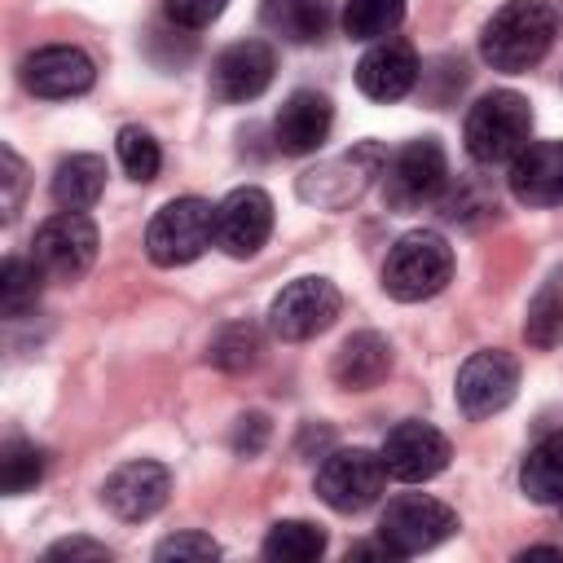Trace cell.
<instances>
[{"label": "cell", "instance_id": "6da1fadb", "mask_svg": "<svg viewBox=\"0 0 563 563\" xmlns=\"http://www.w3.org/2000/svg\"><path fill=\"white\" fill-rule=\"evenodd\" d=\"M554 31H559V13H554L550 0H506V4L484 22L479 57H484L493 70L523 75V70H532V66L550 53Z\"/></svg>", "mask_w": 563, "mask_h": 563}, {"label": "cell", "instance_id": "7a4b0ae2", "mask_svg": "<svg viewBox=\"0 0 563 563\" xmlns=\"http://www.w3.org/2000/svg\"><path fill=\"white\" fill-rule=\"evenodd\" d=\"M532 136V106L523 92L515 88H493L484 92L471 110H466V123H462V141H466V154L484 167L493 163H510Z\"/></svg>", "mask_w": 563, "mask_h": 563}, {"label": "cell", "instance_id": "3957f363", "mask_svg": "<svg viewBox=\"0 0 563 563\" xmlns=\"http://www.w3.org/2000/svg\"><path fill=\"white\" fill-rule=\"evenodd\" d=\"M449 277H453V246L435 229L400 233L383 260V290L400 303H422L440 295Z\"/></svg>", "mask_w": 563, "mask_h": 563}, {"label": "cell", "instance_id": "277c9868", "mask_svg": "<svg viewBox=\"0 0 563 563\" xmlns=\"http://www.w3.org/2000/svg\"><path fill=\"white\" fill-rule=\"evenodd\" d=\"M449 189V154L435 136H413L383 167V202L391 211H422Z\"/></svg>", "mask_w": 563, "mask_h": 563}, {"label": "cell", "instance_id": "5b68a950", "mask_svg": "<svg viewBox=\"0 0 563 563\" xmlns=\"http://www.w3.org/2000/svg\"><path fill=\"white\" fill-rule=\"evenodd\" d=\"M207 246H216V207L194 194L163 202L145 229V255L158 268L194 264Z\"/></svg>", "mask_w": 563, "mask_h": 563}, {"label": "cell", "instance_id": "8992f818", "mask_svg": "<svg viewBox=\"0 0 563 563\" xmlns=\"http://www.w3.org/2000/svg\"><path fill=\"white\" fill-rule=\"evenodd\" d=\"M97 224L84 211L48 216L31 238V260L44 268L48 282H79L97 260Z\"/></svg>", "mask_w": 563, "mask_h": 563}, {"label": "cell", "instance_id": "52a82bcc", "mask_svg": "<svg viewBox=\"0 0 563 563\" xmlns=\"http://www.w3.org/2000/svg\"><path fill=\"white\" fill-rule=\"evenodd\" d=\"M383 484H387V466L378 453L352 444V449H334L321 471H317V497L339 510V515H356L365 506H374L383 497Z\"/></svg>", "mask_w": 563, "mask_h": 563}, {"label": "cell", "instance_id": "ba28073f", "mask_svg": "<svg viewBox=\"0 0 563 563\" xmlns=\"http://www.w3.org/2000/svg\"><path fill=\"white\" fill-rule=\"evenodd\" d=\"M457 532V515L427 497V493H405L396 501H387L383 519H378V537L396 550V559H409V554H422V550H435L440 541H449Z\"/></svg>", "mask_w": 563, "mask_h": 563}, {"label": "cell", "instance_id": "9c48e42d", "mask_svg": "<svg viewBox=\"0 0 563 563\" xmlns=\"http://www.w3.org/2000/svg\"><path fill=\"white\" fill-rule=\"evenodd\" d=\"M339 290L330 277H295L290 286H282V295L268 303V330L282 343H303L317 339L321 330L334 325L339 317Z\"/></svg>", "mask_w": 563, "mask_h": 563}, {"label": "cell", "instance_id": "30bf717a", "mask_svg": "<svg viewBox=\"0 0 563 563\" xmlns=\"http://www.w3.org/2000/svg\"><path fill=\"white\" fill-rule=\"evenodd\" d=\"M515 387H519V361L501 347H484V352L462 361L453 396H457L462 418L484 422V418L501 413L515 400Z\"/></svg>", "mask_w": 563, "mask_h": 563}, {"label": "cell", "instance_id": "8fae6325", "mask_svg": "<svg viewBox=\"0 0 563 563\" xmlns=\"http://www.w3.org/2000/svg\"><path fill=\"white\" fill-rule=\"evenodd\" d=\"M449 435L435 431L431 422L422 418H409V422H396L387 435H383V466L391 479L400 484H422V479H435L444 466H449Z\"/></svg>", "mask_w": 563, "mask_h": 563}, {"label": "cell", "instance_id": "7c38bea8", "mask_svg": "<svg viewBox=\"0 0 563 563\" xmlns=\"http://www.w3.org/2000/svg\"><path fill=\"white\" fill-rule=\"evenodd\" d=\"M273 233V198L260 185L229 189L216 202V246L233 260H251Z\"/></svg>", "mask_w": 563, "mask_h": 563}, {"label": "cell", "instance_id": "4fadbf2b", "mask_svg": "<svg viewBox=\"0 0 563 563\" xmlns=\"http://www.w3.org/2000/svg\"><path fill=\"white\" fill-rule=\"evenodd\" d=\"M18 75H22V88L26 92H35L44 101H66V97H79V92L92 88L97 66L75 44H48V48L26 53L22 66H18Z\"/></svg>", "mask_w": 563, "mask_h": 563}, {"label": "cell", "instance_id": "5bb4252c", "mask_svg": "<svg viewBox=\"0 0 563 563\" xmlns=\"http://www.w3.org/2000/svg\"><path fill=\"white\" fill-rule=\"evenodd\" d=\"M167 493H172V475L163 462H123L110 471V479L101 484V501L114 519L123 523H141L150 515H158L167 506Z\"/></svg>", "mask_w": 563, "mask_h": 563}, {"label": "cell", "instance_id": "9a60e30c", "mask_svg": "<svg viewBox=\"0 0 563 563\" xmlns=\"http://www.w3.org/2000/svg\"><path fill=\"white\" fill-rule=\"evenodd\" d=\"M273 70H277V57L264 40H238L211 62V97L229 106L255 101L273 84Z\"/></svg>", "mask_w": 563, "mask_h": 563}, {"label": "cell", "instance_id": "2e32d148", "mask_svg": "<svg viewBox=\"0 0 563 563\" xmlns=\"http://www.w3.org/2000/svg\"><path fill=\"white\" fill-rule=\"evenodd\" d=\"M418 70H422V66H418L413 44L387 35V40H374V44L365 48V57L356 62V88H361L369 101L391 106V101H400V97L413 92Z\"/></svg>", "mask_w": 563, "mask_h": 563}, {"label": "cell", "instance_id": "e0dca14e", "mask_svg": "<svg viewBox=\"0 0 563 563\" xmlns=\"http://www.w3.org/2000/svg\"><path fill=\"white\" fill-rule=\"evenodd\" d=\"M330 123H334V106L330 97L312 92V88H299L282 101V110L273 114V145L290 158L299 154H317L330 136Z\"/></svg>", "mask_w": 563, "mask_h": 563}, {"label": "cell", "instance_id": "ac0fdd59", "mask_svg": "<svg viewBox=\"0 0 563 563\" xmlns=\"http://www.w3.org/2000/svg\"><path fill=\"white\" fill-rule=\"evenodd\" d=\"M515 202L523 207H559L563 202V141H528L506 172Z\"/></svg>", "mask_w": 563, "mask_h": 563}, {"label": "cell", "instance_id": "d6986e66", "mask_svg": "<svg viewBox=\"0 0 563 563\" xmlns=\"http://www.w3.org/2000/svg\"><path fill=\"white\" fill-rule=\"evenodd\" d=\"M383 167H387V154H383V145H374V141H365V145H356V150H347L343 158H330L325 167H317V172H308L303 180H299V194L308 198V202H325V194H330V185H339V194H334V207H343V202H352L374 176H383Z\"/></svg>", "mask_w": 563, "mask_h": 563}, {"label": "cell", "instance_id": "ffe728a7", "mask_svg": "<svg viewBox=\"0 0 563 563\" xmlns=\"http://www.w3.org/2000/svg\"><path fill=\"white\" fill-rule=\"evenodd\" d=\"M330 374L347 391H369L391 374V343L378 330H356L343 339V347L330 361Z\"/></svg>", "mask_w": 563, "mask_h": 563}, {"label": "cell", "instance_id": "44dd1931", "mask_svg": "<svg viewBox=\"0 0 563 563\" xmlns=\"http://www.w3.org/2000/svg\"><path fill=\"white\" fill-rule=\"evenodd\" d=\"M260 18L286 44H312L325 35V26L334 18V0H264Z\"/></svg>", "mask_w": 563, "mask_h": 563}, {"label": "cell", "instance_id": "7402d4cb", "mask_svg": "<svg viewBox=\"0 0 563 563\" xmlns=\"http://www.w3.org/2000/svg\"><path fill=\"white\" fill-rule=\"evenodd\" d=\"M519 488L537 506L563 501V431H550L528 449V457L519 466Z\"/></svg>", "mask_w": 563, "mask_h": 563}, {"label": "cell", "instance_id": "603a6c76", "mask_svg": "<svg viewBox=\"0 0 563 563\" xmlns=\"http://www.w3.org/2000/svg\"><path fill=\"white\" fill-rule=\"evenodd\" d=\"M106 189V163L97 154H70L53 172V202L62 211H88Z\"/></svg>", "mask_w": 563, "mask_h": 563}, {"label": "cell", "instance_id": "cb8c5ba5", "mask_svg": "<svg viewBox=\"0 0 563 563\" xmlns=\"http://www.w3.org/2000/svg\"><path fill=\"white\" fill-rule=\"evenodd\" d=\"M325 554V532L308 519H277L264 537V559L273 563H312Z\"/></svg>", "mask_w": 563, "mask_h": 563}, {"label": "cell", "instance_id": "d4e9b609", "mask_svg": "<svg viewBox=\"0 0 563 563\" xmlns=\"http://www.w3.org/2000/svg\"><path fill=\"white\" fill-rule=\"evenodd\" d=\"M343 35L347 40H387L405 22V0H343Z\"/></svg>", "mask_w": 563, "mask_h": 563}, {"label": "cell", "instance_id": "484cf974", "mask_svg": "<svg viewBox=\"0 0 563 563\" xmlns=\"http://www.w3.org/2000/svg\"><path fill=\"white\" fill-rule=\"evenodd\" d=\"M40 290H44V268L35 260L9 255L4 268H0V308H4V317L9 321L26 317L35 308V299H40Z\"/></svg>", "mask_w": 563, "mask_h": 563}, {"label": "cell", "instance_id": "4316f807", "mask_svg": "<svg viewBox=\"0 0 563 563\" xmlns=\"http://www.w3.org/2000/svg\"><path fill=\"white\" fill-rule=\"evenodd\" d=\"M44 466H48V453L31 440H9L4 453H0V488L4 497H22L31 493L40 479H44Z\"/></svg>", "mask_w": 563, "mask_h": 563}, {"label": "cell", "instance_id": "83f0119b", "mask_svg": "<svg viewBox=\"0 0 563 563\" xmlns=\"http://www.w3.org/2000/svg\"><path fill=\"white\" fill-rule=\"evenodd\" d=\"M523 339H528L532 347H541V352L563 339V290H559V282H545V286L532 295L528 317H523Z\"/></svg>", "mask_w": 563, "mask_h": 563}, {"label": "cell", "instance_id": "f1b7e54d", "mask_svg": "<svg viewBox=\"0 0 563 563\" xmlns=\"http://www.w3.org/2000/svg\"><path fill=\"white\" fill-rule=\"evenodd\" d=\"M114 150H119V163H123V172H128L136 185H150V180L158 176V167H163V150H158V141H154L145 128H136V123L119 128V136H114Z\"/></svg>", "mask_w": 563, "mask_h": 563}, {"label": "cell", "instance_id": "f546056e", "mask_svg": "<svg viewBox=\"0 0 563 563\" xmlns=\"http://www.w3.org/2000/svg\"><path fill=\"white\" fill-rule=\"evenodd\" d=\"M211 365H220V369H251L255 365V356H260V330L255 325H246V321H233V325H224L216 339H211Z\"/></svg>", "mask_w": 563, "mask_h": 563}, {"label": "cell", "instance_id": "4dcf8cb0", "mask_svg": "<svg viewBox=\"0 0 563 563\" xmlns=\"http://www.w3.org/2000/svg\"><path fill=\"white\" fill-rule=\"evenodd\" d=\"M224 4L229 0H163V13H167V22H176L185 31H202L224 13Z\"/></svg>", "mask_w": 563, "mask_h": 563}, {"label": "cell", "instance_id": "1f68e13d", "mask_svg": "<svg viewBox=\"0 0 563 563\" xmlns=\"http://www.w3.org/2000/svg\"><path fill=\"white\" fill-rule=\"evenodd\" d=\"M154 559L158 563H167V559H220V545L207 532H176V537L158 541Z\"/></svg>", "mask_w": 563, "mask_h": 563}, {"label": "cell", "instance_id": "d6a6232c", "mask_svg": "<svg viewBox=\"0 0 563 563\" xmlns=\"http://www.w3.org/2000/svg\"><path fill=\"white\" fill-rule=\"evenodd\" d=\"M44 559H110V550L88 537H66V541H53L44 550Z\"/></svg>", "mask_w": 563, "mask_h": 563}, {"label": "cell", "instance_id": "836d02e7", "mask_svg": "<svg viewBox=\"0 0 563 563\" xmlns=\"http://www.w3.org/2000/svg\"><path fill=\"white\" fill-rule=\"evenodd\" d=\"M0 163H4V216H13V211H18V198H22V185H26V180H22L26 172H22V158H18L9 145L0 150Z\"/></svg>", "mask_w": 563, "mask_h": 563}, {"label": "cell", "instance_id": "e575fe53", "mask_svg": "<svg viewBox=\"0 0 563 563\" xmlns=\"http://www.w3.org/2000/svg\"><path fill=\"white\" fill-rule=\"evenodd\" d=\"M264 435H268V422L260 418V413H246V418H238V431H233V449L238 453H260L264 449Z\"/></svg>", "mask_w": 563, "mask_h": 563}, {"label": "cell", "instance_id": "d590c367", "mask_svg": "<svg viewBox=\"0 0 563 563\" xmlns=\"http://www.w3.org/2000/svg\"><path fill=\"white\" fill-rule=\"evenodd\" d=\"M352 559H396V550L378 537V541H361V545H352V550H347V563H352Z\"/></svg>", "mask_w": 563, "mask_h": 563}, {"label": "cell", "instance_id": "8d00e7d4", "mask_svg": "<svg viewBox=\"0 0 563 563\" xmlns=\"http://www.w3.org/2000/svg\"><path fill=\"white\" fill-rule=\"evenodd\" d=\"M528 559H563V550H559V545H532V550H519V563H528Z\"/></svg>", "mask_w": 563, "mask_h": 563}, {"label": "cell", "instance_id": "74e56055", "mask_svg": "<svg viewBox=\"0 0 563 563\" xmlns=\"http://www.w3.org/2000/svg\"><path fill=\"white\" fill-rule=\"evenodd\" d=\"M559 510H563V501H559Z\"/></svg>", "mask_w": 563, "mask_h": 563}]
</instances>
